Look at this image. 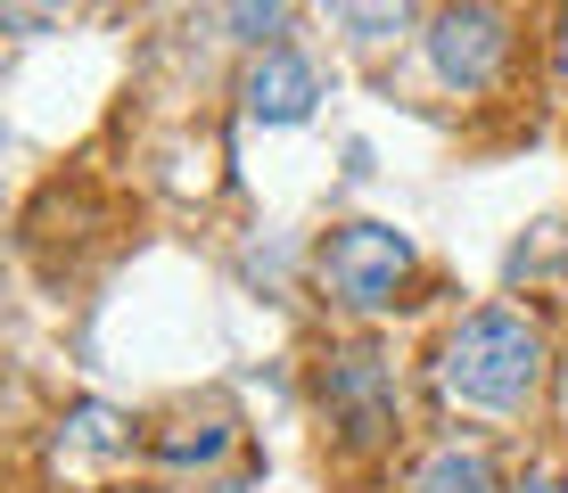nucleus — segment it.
<instances>
[{"label": "nucleus", "instance_id": "f257e3e1", "mask_svg": "<svg viewBox=\"0 0 568 493\" xmlns=\"http://www.w3.org/2000/svg\"><path fill=\"white\" fill-rule=\"evenodd\" d=\"M437 379L469 411H527V394L544 387V338L519 321V312L486 305V312H469L454 338H445Z\"/></svg>", "mask_w": 568, "mask_h": 493}, {"label": "nucleus", "instance_id": "f03ea898", "mask_svg": "<svg viewBox=\"0 0 568 493\" xmlns=\"http://www.w3.org/2000/svg\"><path fill=\"white\" fill-rule=\"evenodd\" d=\"M413 271H420V255L396 223H346V230H329V247H322V288L338 296V305H355V312L404 305Z\"/></svg>", "mask_w": 568, "mask_h": 493}, {"label": "nucleus", "instance_id": "7ed1b4c3", "mask_svg": "<svg viewBox=\"0 0 568 493\" xmlns=\"http://www.w3.org/2000/svg\"><path fill=\"white\" fill-rule=\"evenodd\" d=\"M503 58H511V25H503V9H486V0H454V9H437V25H428V66H437V83L486 91L503 74Z\"/></svg>", "mask_w": 568, "mask_h": 493}, {"label": "nucleus", "instance_id": "20e7f679", "mask_svg": "<svg viewBox=\"0 0 568 493\" xmlns=\"http://www.w3.org/2000/svg\"><path fill=\"white\" fill-rule=\"evenodd\" d=\"M329 420L346 428V444H379L396 428V387H387L379 353H338L329 362Z\"/></svg>", "mask_w": 568, "mask_h": 493}, {"label": "nucleus", "instance_id": "39448f33", "mask_svg": "<svg viewBox=\"0 0 568 493\" xmlns=\"http://www.w3.org/2000/svg\"><path fill=\"white\" fill-rule=\"evenodd\" d=\"M313 99H322V83H313V66L297 50H264L256 66H247V115H256V124H305Z\"/></svg>", "mask_w": 568, "mask_h": 493}, {"label": "nucleus", "instance_id": "423d86ee", "mask_svg": "<svg viewBox=\"0 0 568 493\" xmlns=\"http://www.w3.org/2000/svg\"><path fill=\"white\" fill-rule=\"evenodd\" d=\"M413 493H495V469H486V452L445 444V452H428V461H420Z\"/></svg>", "mask_w": 568, "mask_h": 493}, {"label": "nucleus", "instance_id": "0eeeda50", "mask_svg": "<svg viewBox=\"0 0 568 493\" xmlns=\"http://www.w3.org/2000/svg\"><path fill=\"white\" fill-rule=\"evenodd\" d=\"M404 9H413V0H329V17H338L355 42H387V33L404 25Z\"/></svg>", "mask_w": 568, "mask_h": 493}, {"label": "nucleus", "instance_id": "6e6552de", "mask_svg": "<svg viewBox=\"0 0 568 493\" xmlns=\"http://www.w3.org/2000/svg\"><path fill=\"white\" fill-rule=\"evenodd\" d=\"M519 493H568V485H560V477H552V469H536V477H527V485H519Z\"/></svg>", "mask_w": 568, "mask_h": 493}, {"label": "nucleus", "instance_id": "1a4fd4ad", "mask_svg": "<svg viewBox=\"0 0 568 493\" xmlns=\"http://www.w3.org/2000/svg\"><path fill=\"white\" fill-rule=\"evenodd\" d=\"M552 58H560V83H568V9H560V42H552Z\"/></svg>", "mask_w": 568, "mask_h": 493}]
</instances>
